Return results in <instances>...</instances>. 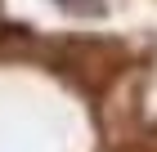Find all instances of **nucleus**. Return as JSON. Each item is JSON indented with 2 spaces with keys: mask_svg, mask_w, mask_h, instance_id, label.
Returning a JSON list of instances; mask_svg holds the SVG:
<instances>
[{
  "mask_svg": "<svg viewBox=\"0 0 157 152\" xmlns=\"http://www.w3.org/2000/svg\"><path fill=\"white\" fill-rule=\"evenodd\" d=\"M13 40H27V36H23V27H0V49H9Z\"/></svg>",
  "mask_w": 157,
  "mask_h": 152,
  "instance_id": "f257e3e1",
  "label": "nucleus"
}]
</instances>
